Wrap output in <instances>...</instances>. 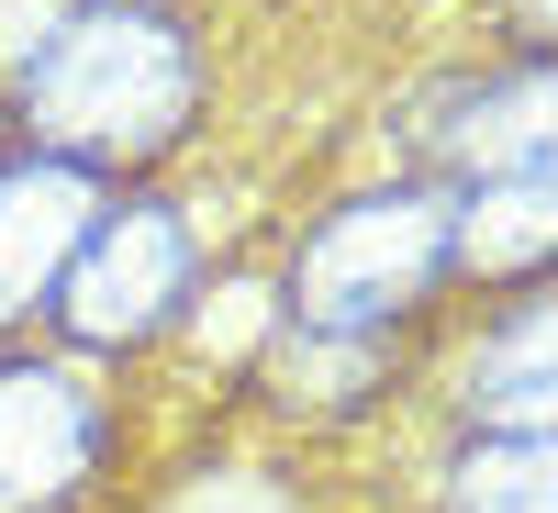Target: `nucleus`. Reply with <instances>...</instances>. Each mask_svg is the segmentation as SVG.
<instances>
[{
  "label": "nucleus",
  "mask_w": 558,
  "mask_h": 513,
  "mask_svg": "<svg viewBox=\"0 0 558 513\" xmlns=\"http://www.w3.org/2000/svg\"><path fill=\"white\" fill-rule=\"evenodd\" d=\"M78 12V0H0V78H34V57H45V45H57V23Z\"/></svg>",
  "instance_id": "obj_9"
},
{
  "label": "nucleus",
  "mask_w": 558,
  "mask_h": 513,
  "mask_svg": "<svg viewBox=\"0 0 558 513\" xmlns=\"http://www.w3.org/2000/svg\"><path fill=\"white\" fill-rule=\"evenodd\" d=\"M447 257H514V268H536L547 257V168H514L502 191H481L470 212H458V246Z\"/></svg>",
  "instance_id": "obj_7"
},
{
  "label": "nucleus",
  "mask_w": 558,
  "mask_h": 513,
  "mask_svg": "<svg viewBox=\"0 0 558 513\" xmlns=\"http://www.w3.org/2000/svg\"><path fill=\"white\" fill-rule=\"evenodd\" d=\"M470 413L492 425H514V436H547V302H514V323H502V346L470 357Z\"/></svg>",
  "instance_id": "obj_6"
},
{
  "label": "nucleus",
  "mask_w": 558,
  "mask_h": 513,
  "mask_svg": "<svg viewBox=\"0 0 558 513\" xmlns=\"http://www.w3.org/2000/svg\"><path fill=\"white\" fill-rule=\"evenodd\" d=\"M458 513H547V436H481L458 457Z\"/></svg>",
  "instance_id": "obj_8"
},
{
  "label": "nucleus",
  "mask_w": 558,
  "mask_h": 513,
  "mask_svg": "<svg viewBox=\"0 0 558 513\" xmlns=\"http://www.w3.org/2000/svg\"><path fill=\"white\" fill-rule=\"evenodd\" d=\"M101 447V413H89L78 368L45 357H0V513H45L68 502V480Z\"/></svg>",
  "instance_id": "obj_4"
},
{
  "label": "nucleus",
  "mask_w": 558,
  "mask_h": 513,
  "mask_svg": "<svg viewBox=\"0 0 558 513\" xmlns=\"http://www.w3.org/2000/svg\"><path fill=\"white\" fill-rule=\"evenodd\" d=\"M447 246H458V212L436 191H368V201H347L302 246V268H291L302 335H380L391 313H413L447 279Z\"/></svg>",
  "instance_id": "obj_2"
},
{
  "label": "nucleus",
  "mask_w": 558,
  "mask_h": 513,
  "mask_svg": "<svg viewBox=\"0 0 558 513\" xmlns=\"http://www.w3.org/2000/svg\"><path fill=\"white\" fill-rule=\"evenodd\" d=\"M101 223V191L68 157H0V323L57 291V268Z\"/></svg>",
  "instance_id": "obj_5"
},
{
  "label": "nucleus",
  "mask_w": 558,
  "mask_h": 513,
  "mask_svg": "<svg viewBox=\"0 0 558 513\" xmlns=\"http://www.w3.org/2000/svg\"><path fill=\"white\" fill-rule=\"evenodd\" d=\"M191 34H179L157 0H78L57 23V45L23 78V112L45 134V157H157L179 123H191Z\"/></svg>",
  "instance_id": "obj_1"
},
{
  "label": "nucleus",
  "mask_w": 558,
  "mask_h": 513,
  "mask_svg": "<svg viewBox=\"0 0 558 513\" xmlns=\"http://www.w3.org/2000/svg\"><path fill=\"white\" fill-rule=\"evenodd\" d=\"M191 291V235L168 201H101V223L78 235V257L57 268V323L78 346H134L157 335L168 302Z\"/></svg>",
  "instance_id": "obj_3"
}]
</instances>
